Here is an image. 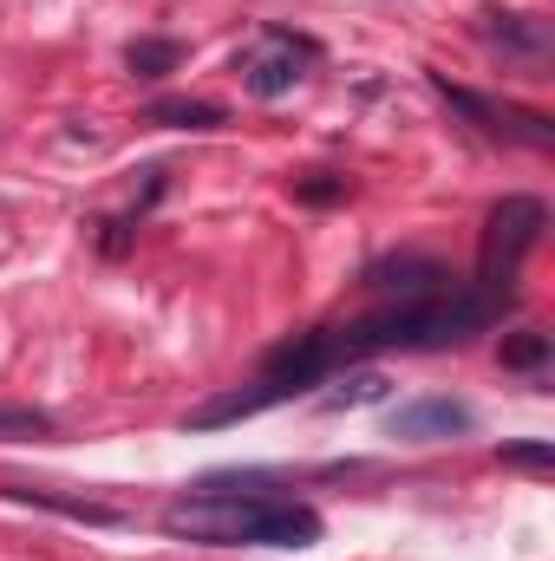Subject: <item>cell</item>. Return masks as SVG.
Segmentation results:
<instances>
[{
  "mask_svg": "<svg viewBox=\"0 0 555 561\" xmlns=\"http://www.w3.org/2000/svg\"><path fill=\"white\" fill-rule=\"evenodd\" d=\"M320 510L281 496L269 470H209L163 503V536L203 549H314Z\"/></svg>",
  "mask_w": 555,
  "mask_h": 561,
  "instance_id": "1",
  "label": "cell"
},
{
  "mask_svg": "<svg viewBox=\"0 0 555 561\" xmlns=\"http://www.w3.org/2000/svg\"><path fill=\"white\" fill-rule=\"evenodd\" d=\"M550 229V203L543 196H503L484 222V242H477V287L490 294H517V275H523V255L543 242Z\"/></svg>",
  "mask_w": 555,
  "mask_h": 561,
  "instance_id": "2",
  "label": "cell"
},
{
  "mask_svg": "<svg viewBox=\"0 0 555 561\" xmlns=\"http://www.w3.org/2000/svg\"><path fill=\"white\" fill-rule=\"evenodd\" d=\"M314 59H320V46H314L307 33H294V26H262V39L236 53V72H242V92H249V99H287V92L307 79Z\"/></svg>",
  "mask_w": 555,
  "mask_h": 561,
  "instance_id": "3",
  "label": "cell"
},
{
  "mask_svg": "<svg viewBox=\"0 0 555 561\" xmlns=\"http://www.w3.org/2000/svg\"><path fill=\"white\" fill-rule=\"evenodd\" d=\"M366 287L386 294V300H424V294H444L451 287V268L438 255H386L366 268Z\"/></svg>",
  "mask_w": 555,
  "mask_h": 561,
  "instance_id": "4",
  "label": "cell"
},
{
  "mask_svg": "<svg viewBox=\"0 0 555 561\" xmlns=\"http://www.w3.org/2000/svg\"><path fill=\"white\" fill-rule=\"evenodd\" d=\"M386 431L399 437V444H438V437H457V431H471V405H457V399H418V405H399Z\"/></svg>",
  "mask_w": 555,
  "mask_h": 561,
  "instance_id": "5",
  "label": "cell"
},
{
  "mask_svg": "<svg viewBox=\"0 0 555 561\" xmlns=\"http://www.w3.org/2000/svg\"><path fill=\"white\" fill-rule=\"evenodd\" d=\"M477 26H484V39L503 46V53H523V59H543V53H550V20H536V13H503V7H490V13H477Z\"/></svg>",
  "mask_w": 555,
  "mask_h": 561,
  "instance_id": "6",
  "label": "cell"
},
{
  "mask_svg": "<svg viewBox=\"0 0 555 561\" xmlns=\"http://www.w3.org/2000/svg\"><path fill=\"white\" fill-rule=\"evenodd\" d=\"M0 496L33 503V510H53V516H72V523H92V529H118V523H125V510H112V503H92V496H59V490H39V483H7Z\"/></svg>",
  "mask_w": 555,
  "mask_h": 561,
  "instance_id": "7",
  "label": "cell"
},
{
  "mask_svg": "<svg viewBox=\"0 0 555 561\" xmlns=\"http://www.w3.org/2000/svg\"><path fill=\"white\" fill-rule=\"evenodd\" d=\"M144 125H163V131H223L229 105H216V99H150Z\"/></svg>",
  "mask_w": 555,
  "mask_h": 561,
  "instance_id": "8",
  "label": "cell"
},
{
  "mask_svg": "<svg viewBox=\"0 0 555 561\" xmlns=\"http://www.w3.org/2000/svg\"><path fill=\"white\" fill-rule=\"evenodd\" d=\"M431 85H438V99H444L457 118H471L484 138H510V105H497V99H484V92H471V85H451L444 72H431Z\"/></svg>",
  "mask_w": 555,
  "mask_h": 561,
  "instance_id": "9",
  "label": "cell"
},
{
  "mask_svg": "<svg viewBox=\"0 0 555 561\" xmlns=\"http://www.w3.org/2000/svg\"><path fill=\"white\" fill-rule=\"evenodd\" d=\"M287 190H294V203H307V209H333V203L353 196V176H340V170H301Z\"/></svg>",
  "mask_w": 555,
  "mask_h": 561,
  "instance_id": "10",
  "label": "cell"
},
{
  "mask_svg": "<svg viewBox=\"0 0 555 561\" xmlns=\"http://www.w3.org/2000/svg\"><path fill=\"white\" fill-rule=\"evenodd\" d=\"M125 66H132V79H163V72L183 66V39H132Z\"/></svg>",
  "mask_w": 555,
  "mask_h": 561,
  "instance_id": "11",
  "label": "cell"
},
{
  "mask_svg": "<svg viewBox=\"0 0 555 561\" xmlns=\"http://www.w3.org/2000/svg\"><path fill=\"white\" fill-rule=\"evenodd\" d=\"M53 437V419L33 412V405H0V444H39Z\"/></svg>",
  "mask_w": 555,
  "mask_h": 561,
  "instance_id": "12",
  "label": "cell"
},
{
  "mask_svg": "<svg viewBox=\"0 0 555 561\" xmlns=\"http://www.w3.org/2000/svg\"><path fill=\"white\" fill-rule=\"evenodd\" d=\"M373 399H386V379H380V373H347L320 405H327V412H347V405H373Z\"/></svg>",
  "mask_w": 555,
  "mask_h": 561,
  "instance_id": "13",
  "label": "cell"
},
{
  "mask_svg": "<svg viewBox=\"0 0 555 561\" xmlns=\"http://www.w3.org/2000/svg\"><path fill=\"white\" fill-rule=\"evenodd\" d=\"M550 333H510L503 340V366L510 373H536V366H550Z\"/></svg>",
  "mask_w": 555,
  "mask_h": 561,
  "instance_id": "14",
  "label": "cell"
},
{
  "mask_svg": "<svg viewBox=\"0 0 555 561\" xmlns=\"http://www.w3.org/2000/svg\"><path fill=\"white\" fill-rule=\"evenodd\" d=\"M497 457H503V463H517V470H550L555 444H550V437H530V444H503Z\"/></svg>",
  "mask_w": 555,
  "mask_h": 561,
  "instance_id": "15",
  "label": "cell"
},
{
  "mask_svg": "<svg viewBox=\"0 0 555 561\" xmlns=\"http://www.w3.org/2000/svg\"><path fill=\"white\" fill-rule=\"evenodd\" d=\"M132 229H138V216H125V222H105V236H99V249L118 262V255H132Z\"/></svg>",
  "mask_w": 555,
  "mask_h": 561,
  "instance_id": "16",
  "label": "cell"
}]
</instances>
